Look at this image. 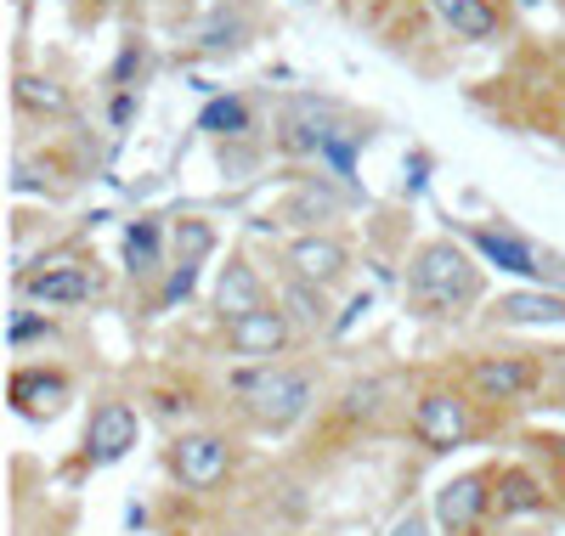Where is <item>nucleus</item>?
Segmentation results:
<instances>
[{
  "mask_svg": "<svg viewBox=\"0 0 565 536\" xmlns=\"http://www.w3.org/2000/svg\"><path fill=\"white\" fill-rule=\"evenodd\" d=\"M487 260L469 249L458 232L413 243L407 271H402V311L413 322L436 328H463L487 311Z\"/></svg>",
  "mask_w": 565,
  "mask_h": 536,
  "instance_id": "nucleus-1",
  "label": "nucleus"
},
{
  "mask_svg": "<svg viewBox=\"0 0 565 536\" xmlns=\"http://www.w3.org/2000/svg\"><path fill=\"white\" fill-rule=\"evenodd\" d=\"M509 424H514V418H503V412H492V407H481L476 396H469L463 378H458L452 367L418 378V384L407 389V407H402L407 441H413L418 452H430V458L458 452V447H476V441H487V435H498V429H509Z\"/></svg>",
  "mask_w": 565,
  "mask_h": 536,
  "instance_id": "nucleus-2",
  "label": "nucleus"
},
{
  "mask_svg": "<svg viewBox=\"0 0 565 536\" xmlns=\"http://www.w3.org/2000/svg\"><path fill=\"white\" fill-rule=\"evenodd\" d=\"M232 412H238V424L249 435H271V441H282V435H295L317 418L322 407V373L311 362H260L249 367L238 384L226 389Z\"/></svg>",
  "mask_w": 565,
  "mask_h": 536,
  "instance_id": "nucleus-3",
  "label": "nucleus"
},
{
  "mask_svg": "<svg viewBox=\"0 0 565 536\" xmlns=\"http://www.w3.org/2000/svg\"><path fill=\"white\" fill-rule=\"evenodd\" d=\"M452 373L463 378V389L481 407L514 418V412L537 407V396H543L548 345H481V351H463L452 362Z\"/></svg>",
  "mask_w": 565,
  "mask_h": 536,
  "instance_id": "nucleus-4",
  "label": "nucleus"
},
{
  "mask_svg": "<svg viewBox=\"0 0 565 536\" xmlns=\"http://www.w3.org/2000/svg\"><path fill=\"white\" fill-rule=\"evenodd\" d=\"M396 407V378L391 373H356L328 396L311 418V447H322V458L362 447V435H380L391 424Z\"/></svg>",
  "mask_w": 565,
  "mask_h": 536,
  "instance_id": "nucleus-5",
  "label": "nucleus"
},
{
  "mask_svg": "<svg viewBox=\"0 0 565 536\" xmlns=\"http://www.w3.org/2000/svg\"><path fill=\"white\" fill-rule=\"evenodd\" d=\"M12 288L18 300L45 305V311H85L114 294V277L103 271L97 255H40L34 266H18Z\"/></svg>",
  "mask_w": 565,
  "mask_h": 536,
  "instance_id": "nucleus-6",
  "label": "nucleus"
},
{
  "mask_svg": "<svg viewBox=\"0 0 565 536\" xmlns=\"http://www.w3.org/2000/svg\"><path fill=\"white\" fill-rule=\"evenodd\" d=\"M244 463V441L232 429H210V424H193V429H175L164 441V469L181 492L193 497H210L221 485L238 474Z\"/></svg>",
  "mask_w": 565,
  "mask_h": 536,
  "instance_id": "nucleus-7",
  "label": "nucleus"
},
{
  "mask_svg": "<svg viewBox=\"0 0 565 536\" xmlns=\"http://www.w3.org/2000/svg\"><path fill=\"white\" fill-rule=\"evenodd\" d=\"M452 232H458L487 266L521 277V282H532V288H565V255H554L548 243L514 232V226H503V221H498V226L476 221V226H452Z\"/></svg>",
  "mask_w": 565,
  "mask_h": 536,
  "instance_id": "nucleus-8",
  "label": "nucleus"
},
{
  "mask_svg": "<svg viewBox=\"0 0 565 536\" xmlns=\"http://www.w3.org/2000/svg\"><path fill=\"white\" fill-rule=\"evenodd\" d=\"M430 514H436L441 536H498L503 514L492 503V463L447 474L436 485V497H430Z\"/></svg>",
  "mask_w": 565,
  "mask_h": 536,
  "instance_id": "nucleus-9",
  "label": "nucleus"
},
{
  "mask_svg": "<svg viewBox=\"0 0 565 536\" xmlns=\"http://www.w3.org/2000/svg\"><path fill=\"white\" fill-rule=\"evenodd\" d=\"M215 339H221V356L226 362H244V367H260V362H289L306 339L300 328L289 322L277 300L249 311V317H232V322H215Z\"/></svg>",
  "mask_w": 565,
  "mask_h": 536,
  "instance_id": "nucleus-10",
  "label": "nucleus"
},
{
  "mask_svg": "<svg viewBox=\"0 0 565 536\" xmlns=\"http://www.w3.org/2000/svg\"><path fill=\"white\" fill-rule=\"evenodd\" d=\"M141 441V407L130 396H119V389H103L97 401H90V418H85V435H79V458L74 469H114L136 452Z\"/></svg>",
  "mask_w": 565,
  "mask_h": 536,
  "instance_id": "nucleus-11",
  "label": "nucleus"
},
{
  "mask_svg": "<svg viewBox=\"0 0 565 536\" xmlns=\"http://www.w3.org/2000/svg\"><path fill=\"white\" fill-rule=\"evenodd\" d=\"M345 130V108L334 96H289L271 114V153L277 159H322V148Z\"/></svg>",
  "mask_w": 565,
  "mask_h": 536,
  "instance_id": "nucleus-12",
  "label": "nucleus"
},
{
  "mask_svg": "<svg viewBox=\"0 0 565 536\" xmlns=\"http://www.w3.org/2000/svg\"><path fill=\"white\" fill-rule=\"evenodd\" d=\"M221 255V232L204 215H175L170 221V271L159 282V311H175L199 288V271Z\"/></svg>",
  "mask_w": 565,
  "mask_h": 536,
  "instance_id": "nucleus-13",
  "label": "nucleus"
},
{
  "mask_svg": "<svg viewBox=\"0 0 565 536\" xmlns=\"http://www.w3.org/2000/svg\"><path fill=\"white\" fill-rule=\"evenodd\" d=\"M277 300V277L260 271V260L244 249V243H232L226 260L215 266V282H210V311L215 322H232V317H249L260 305Z\"/></svg>",
  "mask_w": 565,
  "mask_h": 536,
  "instance_id": "nucleus-14",
  "label": "nucleus"
},
{
  "mask_svg": "<svg viewBox=\"0 0 565 536\" xmlns=\"http://www.w3.org/2000/svg\"><path fill=\"white\" fill-rule=\"evenodd\" d=\"M277 271H295L317 288H328V294H340V288L351 282L356 271V255H351V243L328 226V232H295L289 243H282V255H277Z\"/></svg>",
  "mask_w": 565,
  "mask_h": 536,
  "instance_id": "nucleus-15",
  "label": "nucleus"
},
{
  "mask_svg": "<svg viewBox=\"0 0 565 536\" xmlns=\"http://www.w3.org/2000/svg\"><path fill=\"white\" fill-rule=\"evenodd\" d=\"M7 396H12V412L18 418L57 424L68 412V401H74V373L63 362H12Z\"/></svg>",
  "mask_w": 565,
  "mask_h": 536,
  "instance_id": "nucleus-16",
  "label": "nucleus"
},
{
  "mask_svg": "<svg viewBox=\"0 0 565 536\" xmlns=\"http://www.w3.org/2000/svg\"><path fill=\"white\" fill-rule=\"evenodd\" d=\"M492 333H554L565 328V288H503L487 300V311L476 317Z\"/></svg>",
  "mask_w": 565,
  "mask_h": 536,
  "instance_id": "nucleus-17",
  "label": "nucleus"
},
{
  "mask_svg": "<svg viewBox=\"0 0 565 536\" xmlns=\"http://www.w3.org/2000/svg\"><path fill=\"white\" fill-rule=\"evenodd\" d=\"M424 7L463 45H503L514 34V0H424Z\"/></svg>",
  "mask_w": 565,
  "mask_h": 536,
  "instance_id": "nucleus-18",
  "label": "nucleus"
},
{
  "mask_svg": "<svg viewBox=\"0 0 565 536\" xmlns=\"http://www.w3.org/2000/svg\"><path fill=\"white\" fill-rule=\"evenodd\" d=\"M492 503L503 519H532V514H559L554 503V485L543 480V469L532 458H503L492 463Z\"/></svg>",
  "mask_w": 565,
  "mask_h": 536,
  "instance_id": "nucleus-19",
  "label": "nucleus"
},
{
  "mask_svg": "<svg viewBox=\"0 0 565 536\" xmlns=\"http://www.w3.org/2000/svg\"><path fill=\"white\" fill-rule=\"evenodd\" d=\"M277 305L289 311V322L300 328V339H328L340 333V311H334V294L295 271H277Z\"/></svg>",
  "mask_w": 565,
  "mask_h": 536,
  "instance_id": "nucleus-20",
  "label": "nucleus"
},
{
  "mask_svg": "<svg viewBox=\"0 0 565 536\" xmlns=\"http://www.w3.org/2000/svg\"><path fill=\"white\" fill-rule=\"evenodd\" d=\"M170 271V226L159 215H136L125 226V277L136 288H159Z\"/></svg>",
  "mask_w": 565,
  "mask_h": 536,
  "instance_id": "nucleus-21",
  "label": "nucleus"
},
{
  "mask_svg": "<svg viewBox=\"0 0 565 536\" xmlns=\"http://www.w3.org/2000/svg\"><path fill=\"white\" fill-rule=\"evenodd\" d=\"M12 108H18V119H29V125H63V119H74V96H68V85L52 79V74L18 68V74H12Z\"/></svg>",
  "mask_w": 565,
  "mask_h": 536,
  "instance_id": "nucleus-22",
  "label": "nucleus"
},
{
  "mask_svg": "<svg viewBox=\"0 0 565 536\" xmlns=\"http://www.w3.org/2000/svg\"><path fill=\"white\" fill-rule=\"evenodd\" d=\"M255 40V23L238 0H215V12L193 29V52L199 57H238L244 45Z\"/></svg>",
  "mask_w": 565,
  "mask_h": 536,
  "instance_id": "nucleus-23",
  "label": "nucleus"
},
{
  "mask_svg": "<svg viewBox=\"0 0 565 536\" xmlns=\"http://www.w3.org/2000/svg\"><path fill=\"white\" fill-rule=\"evenodd\" d=\"M199 130L215 141V148H238V141H260V119H255V103L238 90L226 96H210L204 114H199Z\"/></svg>",
  "mask_w": 565,
  "mask_h": 536,
  "instance_id": "nucleus-24",
  "label": "nucleus"
},
{
  "mask_svg": "<svg viewBox=\"0 0 565 536\" xmlns=\"http://www.w3.org/2000/svg\"><path fill=\"white\" fill-rule=\"evenodd\" d=\"M340 210H345V199H340L334 186L306 181V186H295L289 199L277 204V221H271V226H289V232H328Z\"/></svg>",
  "mask_w": 565,
  "mask_h": 536,
  "instance_id": "nucleus-25",
  "label": "nucleus"
},
{
  "mask_svg": "<svg viewBox=\"0 0 565 536\" xmlns=\"http://www.w3.org/2000/svg\"><path fill=\"white\" fill-rule=\"evenodd\" d=\"M63 311H45V305H29V300H18L12 305V317H7V345H12V356H34V351H52V345H63Z\"/></svg>",
  "mask_w": 565,
  "mask_h": 536,
  "instance_id": "nucleus-26",
  "label": "nucleus"
},
{
  "mask_svg": "<svg viewBox=\"0 0 565 536\" xmlns=\"http://www.w3.org/2000/svg\"><path fill=\"white\" fill-rule=\"evenodd\" d=\"M521 447L543 469V480L554 485V503H559V519H565V429H521Z\"/></svg>",
  "mask_w": 565,
  "mask_h": 536,
  "instance_id": "nucleus-27",
  "label": "nucleus"
},
{
  "mask_svg": "<svg viewBox=\"0 0 565 536\" xmlns=\"http://www.w3.org/2000/svg\"><path fill=\"white\" fill-rule=\"evenodd\" d=\"M148 40L141 34H130L125 45H119V63H114V90H141V74H148Z\"/></svg>",
  "mask_w": 565,
  "mask_h": 536,
  "instance_id": "nucleus-28",
  "label": "nucleus"
},
{
  "mask_svg": "<svg viewBox=\"0 0 565 536\" xmlns=\"http://www.w3.org/2000/svg\"><path fill=\"white\" fill-rule=\"evenodd\" d=\"M537 407L565 418V345H548V378H543V396H537Z\"/></svg>",
  "mask_w": 565,
  "mask_h": 536,
  "instance_id": "nucleus-29",
  "label": "nucleus"
},
{
  "mask_svg": "<svg viewBox=\"0 0 565 536\" xmlns=\"http://www.w3.org/2000/svg\"><path fill=\"white\" fill-rule=\"evenodd\" d=\"M136 114H141V90H114V96H108V130H114V136H125Z\"/></svg>",
  "mask_w": 565,
  "mask_h": 536,
  "instance_id": "nucleus-30",
  "label": "nucleus"
},
{
  "mask_svg": "<svg viewBox=\"0 0 565 536\" xmlns=\"http://www.w3.org/2000/svg\"><path fill=\"white\" fill-rule=\"evenodd\" d=\"M385 536H441V530H436V514L407 508V514H396V519L385 525Z\"/></svg>",
  "mask_w": 565,
  "mask_h": 536,
  "instance_id": "nucleus-31",
  "label": "nucleus"
},
{
  "mask_svg": "<svg viewBox=\"0 0 565 536\" xmlns=\"http://www.w3.org/2000/svg\"><path fill=\"white\" fill-rule=\"evenodd\" d=\"M554 90L565 96V40H559V52H554Z\"/></svg>",
  "mask_w": 565,
  "mask_h": 536,
  "instance_id": "nucleus-32",
  "label": "nucleus"
},
{
  "mask_svg": "<svg viewBox=\"0 0 565 536\" xmlns=\"http://www.w3.org/2000/svg\"><path fill=\"white\" fill-rule=\"evenodd\" d=\"M554 136H559V148H565V119H559V130H554Z\"/></svg>",
  "mask_w": 565,
  "mask_h": 536,
  "instance_id": "nucleus-33",
  "label": "nucleus"
}]
</instances>
